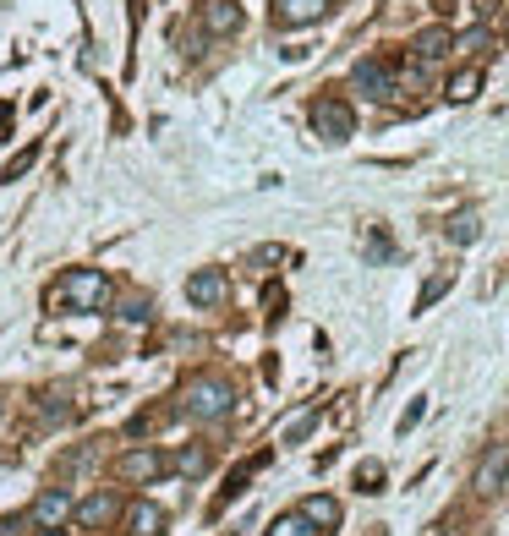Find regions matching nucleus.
<instances>
[{
    "mask_svg": "<svg viewBox=\"0 0 509 536\" xmlns=\"http://www.w3.org/2000/svg\"><path fill=\"white\" fill-rule=\"evenodd\" d=\"M39 536H66V531H39Z\"/></svg>",
    "mask_w": 509,
    "mask_h": 536,
    "instance_id": "obj_28",
    "label": "nucleus"
},
{
    "mask_svg": "<svg viewBox=\"0 0 509 536\" xmlns=\"http://www.w3.org/2000/svg\"><path fill=\"white\" fill-rule=\"evenodd\" d=\"M449 99H455V104H466V99H477V93H482V72H477V66H466V72H455V77H449Z\"/></svg>",
    "mask_w": 509,
    "mask_h": 536,
    "instance_id": "obj_16",
    "label": "nucleus"
},
{
    "mask_svg": "<svg viewBox=\"0 0 509 536\" xmlns=\"http://www.w3.org/2000/svg\"><path fill=\"white\" fill-rule=\"evenodd\" d=\"M263 536H323V531L312 526V520L302 515V509H291V515H280V520H274V526L263 531Z\"/></svg>",
    "mask_w": 509,
    "mask_h": 536,
    "instance_id": "obj_17",
    "label": "nucleus"
},
{
    "mask_svg": "<svg viewBox=\"0 0 509 536\" xmlns=\"http://www.w3.org/2000/svg\"><path fill=\"white\" fill-rule=\"evenodd\" d=\"M482 236V225H477V214H460L455 225H449V241H460V247H466V241H477Z\"/></svg>",
    "mask_w": 509,
    "mask_h": 536,
    "instance_id": "obj_21",
    "label": "nucleus"
},
{
    "mask_svg": "<svg viewBox=\"0 0 509 536\" xmlns=\"http://www.w3.org/2000/svg\"><path fill=\"white\" fill-rule=\"evenodd\" d=\"M351 83L362 88L367 99H395V88H400V72H395V61H356Z\"/></svg>",
    "mask_w": 509,
    "mask_h": 536,
    "instance_id": "obj_4",
    "label": "nucleus"
},
{
    "mask_svg": "<svg viewBox=\"0 0 509 536\" xmlns=\"http://www.w3.org/2000/svg\"><path fill=\"white\" fill-rule=\"evenodd\" d=\"M312 427H318V405H312V411H302L291 427H285V444H302V438L312 433Z\"/></svg>",
    "mask_w": 509,
    "mask_h": 536,
    "instance_id": "obj_20",
    "label": "nucleus"
},
{
    "mask_svg": "<svg viewBox=\"0 0 509 536\" xmlns=\"http://www.w3.org/2000/svg\"><path fill=\"white\" fill-rule=\"evenodd\" d=\"M66 515H77L72 493H44L39 504L28 509V520H33L39 531H61V526H66Z\"/></svg>",
    "mask_w": 509,
    "mask_h": 536,
    "instance_id": "obj_6",
    "label": "nucleus"
},
{
    "mask_svg": "<svg viewBox=\"0 0 509 536\" xmlns=\"http://www.w3.org/2000/svg\"><path fill=\"white\" fill-rule=\"evenodd\" d=\"M165 465H170V460H165L159 449H126V454H121V476H126L132 487H148L159 471H165Z\"/></svg>",
    "mask_w": 509,
    "mask_h": 536,
    "instance_id": "obj_5",
    "label": "nucleus"
},
{
    "mask_svg": "<svg viewBox=\"0 0 509 536\" xmlns=\"http://www.w3.org/2000/svg\"><path fill=\"white\" fill-rule=\"evenodd\" d=\"M6 126H11V104H0V132H6Z\"/></svg>",
    "mask_w": 509,
    "mask_h": 536,
    "instance_id": "obj_27",
    "label": "nucleus"
},
{
    "mask_svg": "<svg viewBox=\"0 0 509 536\" xmlns=\"http://www.w3.org/2000/svg\"><path fill=\"white\" fill-rule=\"evenodd\" d=\"M449 50H455V39H449V28H427L422 39H416V61H422V66L444 61Z\"/></svg>",
    "mask_w": 509,
    "mask_h": 536,
    "instance_id": "obj_13",
    "label": "nucleus"
},
{
    "mask_svg": "<svg viewBox=\"0 0 509 536\" xmlns=\"http://www.w3.org/2000/svg\"><path fill=\"white\" fill-rule=\"evenodd\" d=\"M28 515H0V536H28Z\"/></svg>",
    "mask_w": 509,
    "mask_h": 536,
    "instance_id": "obj_25",
    "label": "nucleus"
},
{
    "mask_svg": "<svg viewBox=\"0 0 509 536\" xmlns=\"http://www.w3.org/2000/svg\"><path fill=\"white\" fill-rule=\"evenodd\" d=\"M44 307L50 312H61V307L104 312L110 307V279H104V268H66V274L44 290Z\"/></svg>",
    "mask_w": 509,
    "mask_h": 536,
    "instance_id": "obj_1",
    "label": "nucleus"
},
{
    "mask_svg": "<svg viewBox=\"0 0 509 536\" xmlns=\"http://www.w3.org/2000/svg\"><path fill=\"white\" fill-rule=\"evenodd\" d=\"M356 487H362V493H384V465L378 460L356 465Z\"/></svg>",
    "mask_w": 509,
    "mask_h": 536,
    "instance_id": "obj_19",
    "label": "nucleus"
},
{
    "mask_svg": "<svg viewBox=\"0 0 509 536\" xmlns=\"http://www.w3.org/2000/svg\"><path fill=\"white\" fill-rule=\"evenodd\" d=\"M285 258H291L285 247H258V252H252V268H274V263H285Z\"/></svg>",
    "mask_w": 509,
    "mask_h": 536,
    "instance_id": "obj_23",
    "label": "nucleus"
},
{
    "mask_svg": "<svg viewBox=\"0 0 509 536\" xmlns=\"http://www.w3.org/2000/svg\"><path fill=\"white\" fill-rule=\"evenodd\" d=\"M33 165H39V143H33V148H22V154L17 159H11V165H6V181H17V176H28V170Z\"/></svg>",
    "mask_w": 509,
    "mask_h": 536,
    "instance_id": "obj_22",
    "label": "nucleus"
},
{
    "mask_svg": "<svg viewBox=\"0 0 509 536\" xmlns=\"http://www.w3.org/2000/svg\"><path fill=\"white\" fill-rule=\"evenodd\" d=\"M307 121H312V132H318L323 143H345V137L356 132V115H351V104H345V99H334V93H318V99H312Z\"/></svg>",
    "mask_w": 509,
    "mask_h": 536,
    "instance_id": "obj_3",
    "label": "nucleus"
},
{
    "mask_svg": "<svg viewBox=\"0 0 509 536\" xmlns=\"http://www.w3.org/2000/svg\"><path fill=\"white\" fill-rule=\"evenodd\" d=\"M422 411H427V405H422V400H416V405H411V411H406V416H400V433H411V427H416V422H422Z\"/></svg>",
    "mask_w": 509,
    "mask_h": 536,
    "instance_id": "obj_26",
    "label": "nucleus"
},
{
    "mask_svg": "<svg viewBox=\"0 0 509 536\" xmlns=\"http://www.w3.org/2000/svg\"><path fill=\"white\" fill-rule=\"evenodd\" d=\"M230 405H236V394H230L225 378H214V372H203V378H192L187 389H181V416H192V422H225Z\"/></svg>",
    "mask_w": 509,
    "mask_h": 536,
    "instance_id": "obj_2",
    "label": "nucleus"
},
{
    "mask_svg": "<svg viewBox=\"0 0 509 536\" xmlns=\"http://www.w3.org/2000/svg\"><path fill=\"white\" fill-rule=\"evenodd\" d=\"M225 296H230V285H225L219 268H198V274L187 279V301H192V307H219Z\"/></svg>",
    "mask_w": 509,
    "mask_h": 536,
    "instance_id": "obj_7",
    "label": "nucleus"
},
{
    "mask_svg": "<svg viewBox=\"0 0 509 536\" xmlns=\"http://www.w3.org/2000/svg\"><path fill=\"white\" fill-rule=\"evenodd\" d=\"M126 531L132 536H165V509L148 504V498H137V504L126 509Z\"/></svg>",
    "mask_w": 509,
    "mask_h": 536,
    "instance_id": "obj_11",
    "label": "nucleus"
},
{
    "mask_svg": "<svg viewBox=\"0 0 509 536\" xmlns=\"http://www.w3.org/2000/svg\"><path fill=\"white\" fill-rule=\"evenodd\" d=\"M302 515L312 520V526H318L323 536H329L334 526H340V504H334L329 493H312V498H302Z\"/></svg>",
    "mask_w": 509,
    "mask_h": 536,
    "instance_id": "obj_12",
    "label": "nucleus"
},
{
    "mask_svg": "<svg viewBox=\"0 0 509 536\" xmlns=\"http://www.w3.org/2000/svg\"><path fill=\"white\" fill-rule=\"evenodd\" d=\"M203 28L214 33V39H230V33L241 28V6L236 0H203Z\"/></svg>",
    "mask_w": 509,
    "mask_h": 536,
    "instance_id": "obj_9",
    "label": "nucleus"
},
{
    "mask_svg": "<svg viewBox=\"0 0 509 536\" xmlns=\"http://www.w3.org/2000/svg\"><path fill=\"white\" fill-rule=\"evenodd\" d=\"M115 515H121V493H94V498H88V504H77V520H83L88 531L110 526Z\"/></svg>",
    "mask_w": 509,
    "mask_h": 536,
    "instance_id": "obj_10",
    "label": "nucleus"
},
{
    "mask_svg": "<svg viewBox=\"0 0 509 536\" xmlns=\"http://www.w3.org/2000/svg\"><path fill=\"white\" fill-rule=\"evenodd\" d=\"M449 279H455V274H438V279H433V285H427V290H422V301H416V307H422V312H427V307H433V301H438V296H444V290H449Z\"/></svg>",
    "mask_w": 509,
    "mask_h": 536,
    "instance_id": "obj_24",
    "label": "nucleus"
},
{
    "mask_svg": "<svg viewBox=\"0 0 509 536\" xmlns=\"http://www.w3.org/2000/svg\"><path fill=\"white\" fill-rule=\"evenodd\" d=\"M176 471L181 476H203L208 471V444H187V449H181L176 454Z\"/></svg>",
    "mask_w": 509,
    "mask_h": 536,
    "instance_id": "obj_18",
    "label": "nucleus"
},
{
    "mask_svg": "<svg viewBox=\"0 0 509 536\" xmlns=\"http://www.w3.org/2000/svg\"><path fill=\"white\" fill-rule=\"evenodd\" d=\"M274 17L291 22V28H312V22L329 17V0H274Z\"/></svg>",
    "mask_w": 509,
    "mask_h": 536,
    "instance_id": "obj_8",
    "label": "nucleus"
},
{
    "mask_svg": "<svg viewBox=\"0 0 509 536\" xmlns=\"http://www.w3.org/2000/svg\"><path fill=\"white\" fill-rule=\"evenodd\" d=\"M504 476H509V449H493L488 460H482V471H477V487L493 493V487H504Z\"/></svg>",
    "mask_w": 509,
    "mask_h": 536,
    "instance_id": "obj_14",
    "label": "nucleus"
},
{
    "mask_svg": "<svg viewBox=\"0 0 509 536\" xmlns=\"http://www.w3.org/2000/svg\"><path fill=\"white\" fill-rule=\"evenodd\" d=\"M258 465H263V454H252V460H241L236 471H230V482H225V493H219V504H230V498H241V493H247V482L258 476Z\"/></svg>",
    "mask_w": 509,
    "mask_h": 536,
    "instance_id": "obj_15",
    "label": "nucleus"
}]
</instances>
